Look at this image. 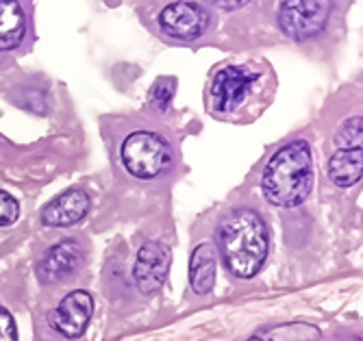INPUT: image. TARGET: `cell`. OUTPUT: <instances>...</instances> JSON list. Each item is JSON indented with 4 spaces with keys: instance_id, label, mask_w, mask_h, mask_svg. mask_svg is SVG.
Listing matches in <instances>:
<instances>
[{
    "instance_id": "obj_1",
    "label": "cell",
    "mask_w": 363,
    "mask_h": 341,
    "mask_svg": "<svg viewBox=\"0 0 363 341\" xmlns=\"http://www.w3.org/2000/svg\"><path fill=\"white\" fill-rule=\"evenodd\" d=\"M105 138L109 152L122 172L133 181H159L170 177L181 163L177 135L152 118H111Z\"/></svg>"
},
{
    "instance_id": "obj_2",
    "label": "cell",
    "mask_w": 363,
    "mask_h": 341,
    "mask_svg": "<svg viewBox=\"0 0 363 341\" xmlns=\"http://www.w3.org/2000/svg\"><path fill=\"white\" fill-rule=\"evenodd\" d=\"M277 94L274 67L263 59L226 61L213 67L205 87V109L230 124L255 122Z\"/></svg>"
},
{
    "instance_id": "obj_3",
    "label": "cell",
    "mask_w": 363,
    "mask_h": 341,
    "mask_svg": "<svg viewBox=\"0 0 363 341\" xmlns=\"http://www.w3.org/2000/svg\"><path fill=\"white\" fill-rule=\"evenodd\" d=\"M218 250L233 276L259 274L270 250V230L263 216L248 207L226 213L218 226Z\"/></svg>"
},
{
    "instance_id": "obj_4",
    "label": "cell",
    "mask_w": 363,
    "mask_h": 341,
    "mask_svg": "<svg viewBox=\"0 0 363 341\" xmlns=\"http://www.w3.org/2000/svg\"><path fill=\"white\" fill-rule=\"evenodd\" d=\"M313 187L311 144L303 138L279 146L261 174V191L274 207H298Z\"/></svg>"
},
{
    "instance_id": "obj_5",
    "label": "cell",
    "mask_w": 363,
    "mask_h": 341,
    "mask_svg": "<svg viewBox=\"0 0 363 341\" xmlns=\"http://www.w3.org/2000/svg\"><path fill=\"white\" fill-rule=\"evenodd\" d=\"M142 20L159 40L174 46L203 42L218 24L216 9L203 0H150Z\"/></svg>"
},
{
    "instance_id": "obj_6",
    "label": "cell",
    "mask_w": 363,
    "mask_h": 341,
    "mask_svg": "<svg viewBox=\"0 0 363 341\" xmlns=\"http://www.w3.org/2000/svg\"><path fill=\"white\" fill-rule=\"evenodd\" d=\"M337 7L340 0H281L277 22L291 42H313L333 24Z\"/></svg>"
},
{
    "instance_id": "obj_7",
    "label": "cell",
    "mask_w": 363,
    "mask_h": 341,
    "mask_svg": "<svg viewBox=\"0 0 363 341\" xmlns=\"http://www.w3.org/2000/svg\"><path fill=\"white\" fill-rule=\"evenodd\" d=\"M38 42L33 0H0V70L28 55Z\"/></svg>"
},
{
    "instance_id": "obj_8",
    "label": "cell",
    "mask_w": 363,
    "mask_h": 341,
    "mask_svg": "<svg viewBox=\"0 0 363 341\" xmlns=\"http://www.w3.org/2000/svg\"><path fill=\"white\" fill-rule=\"evenodd\" d=\"M170 263H172V255L166 244L146 242L140 248L138 261L133 267V279H135L138 289L146 296L157 294L168 279Z\"/></svg>"
},
{
    "instance_id": "obj_9",
    "label": "cell",
    "mask_w": 363,
    "mask_h": 341,
    "mask_svg": "<svg viewBox=\"0 0 363 341\" xmlns=\"http://www.w3.org/2000/svg\"><path fill=\"white\" fill-rule=\"evenodd\" d=\"M91 315H94L91 294L85 289H77V291H70L59 302L57 309L48 315V322L52 330H57L59 335L68 339H77L89 326Z\"/></svg>"
},
{
    "instance_id": "obj_10",
    "label": "cell",
    "mask_w": 363,
    "mask_h": 341,
    "mask_svg": "<svg viewBox=\"0 0 363 341\" xmlns=\"http://www.w3.org/2000/svg\"><path fill=\"white\" fill-rule=\"evenodd\" d=\"M81 263H83L81 244L74 242V240H65V242L52 246L44 255V259L40 261V265H38L40 283L52 285V283L68 279L70 274H74V272L81 267Z\"/></svg>"
},
{
    "instance_id": "obj_11",
    "label": "cell",
    "mask_w": 363,
    "mask_h": 341,
    "mask_svg": "<svg viewBox=\"0 0 363 341\" xmlns=\"http://www.w3.org/2000/svg\"><path fill=\"white\" fill-rule=\"evenodd\" d=\"M91 207L89 196L81 189H70L55 200H50L46 207L42 209V222L52 228H63V226H72L81 222Z\"/></svg>"
},
{
    "instance_id": "obj_12",
    "label": "cell",
    "mask_w": 363,
    "mask_h": 341,
    "mask_svg": "<svg viewBox=\"0 0 363 341\" xmlns=\"http://www.w3.org/2000/svg\"><path fill=\"white\" fill-rule=\"evenodd\" d=\"M218 250L213 244H201L189 259V285L198 296H207L216 285Z\"/></svg>"
},
{
    "instance_id": "obj_13",
    "label": "cell",
    "mask_w": 363,
    "mask_h": 341,
    "mask_svg": "<svg viewBox=\"0 0 363 341\" xmlns=\"http://www.w3.org/2000/svg\"><path fill=\"white\" fill-rule=\"evenodd\" d=\"M363 172V150L361 148H348V150H335V155L328 159V179L337 187H350L359 183Z\"/></svg>"
},
{
    "instance_id": "obj_14",
    "label": "cell",
    "mask_w": 363,
    "mask_h": 341,
    "mask_svg": "<svg viewBox=\"0 0 363 341\" xmlns=\"http://www.w3.org/2000/svg\"><path fill=\"white\" fill-rule=\"evenodd\" d=\"M320 337V330L309 324H287L272 328L266 337H261V341H315Z\"/></svg>"
},
{
    "instance_id": "obj_15",
    "label": "cell",
    "mask_w": 363,
    "mask_h": 341,
    "mask_svg": "<svg viewBox=\"0 0 363 341\" xmlns=\"http://www.w3.org/2000/svg\"><path fill=\"white\" fill-rule=\"evenodd\" d=\"M335 146L337 150L361 148V116L359 113L340 124L335 133Z\"/></svg>"
},
{
    "instance_id": "obj_16",
    "label": "cell",
    "mask_w": 363,
    "mask_h": 341,
    "mask_svg": "<svg viewBox=\"0 0 363 341\" xmlns=\"http://www.w3.org/2000/svg\"><path fill=\"white\" fill-rule=\"evenodd\" d=\"M174 89H177V79L172 77H166V79H159L152 89H150V96H148V107L163 113L168 109L170 100L174 96Z\"/></svg>"
},
{
    "instance_id": "obj_17",
    "label": "cell",
    "mask_w": 363,
    "mask_h": 341,
    "mask_svg": "<svg viewBox=\"0 0 363 341\" xmlns=\"http://www.w3.org/2000/svg\"><path fill=\"white\" fill-rule=\"evenodd\" d=\"M20 216V204L18 200L7 194V191H0V226H9L18 220Z\"/></svg>"
},
{
    "instance_id": "obj_18",
    "label": "cell",
    "mask_w": 363,
    "mask_h": 341,
    "mask_svg": "<svg viewBox=\"0 0 363 341\" xmlns=\"http://www.w3.org/2000/svg\"><path fill=\"white\" fill-rule=\"evenodd\" d=\"M0 341H18L13 315L3 306H0Z\"/></svg>"
},
{
    "instance_id": "obj_19",
    "label": "cell",
    "mask_w": 363,
    "mask_h": 341,
    "mask_svg": "<svg viewBox=\"0 0 363 341\" xmlns=\"http://www.w3.org/2000/svg\"><path fill=\"white\" fill-rule=\"evenodd\" d=\"M207 3L211 9H226V11H233V9H240L244 5H248L250 0H203Z\"/></svg>"
}]
</instances>
